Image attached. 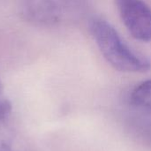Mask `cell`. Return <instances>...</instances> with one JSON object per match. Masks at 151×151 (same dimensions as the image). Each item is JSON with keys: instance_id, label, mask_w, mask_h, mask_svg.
Wrapping results in <instances>:
<instances>
[{"instance_id": "cell-1", "label": "cell", "mask_w": 151, "mask_h": 151, "mask_svg": "<svg viewBox=\"0 0 151 151\" xmlns=\"http://www.w3.org/2000/svg\"><path fill=\"white\" fill-rule=\"evenodd\" d=\"M90 31L102 55L114 69L124 73H145L150 69V61L133 50L107 20L94 18Z\"/></svg>"}, {"instance_id": "cell-4", "label": "cell", "mask_w": 151, "mask_h": 151, "mask_svg": "<svg viewBox=\"0 0 151 151\" xmlns=\"http://www.w3.org/2000/svg\"><path fill=\"white\" fill-rule=\"evenodd\" d=\"M130 103L136 109L151 112V80L140 83L133 89Z\"/></svg>"}, {"instance_id": "cell-2", "label": "cell", "mask_w": 151, "mask_h": 151, "mask_svg": "<svg viewBox=\"0 0 151 151\" xmlns=\"http://www.w3.org/2000/svg\"><path fill=\"white\" fill-rule=\"evenodd\" d=\"M115 4L131 35L141 42H150V6L144 0H115Z\"/></svg>"}, {"instance_id": "cell-6", "label": "cell", "mask_w": 151, "mask_h": 151, "mask_svg": "<svg viewBox=\"0 0 151 151\" xmlns=\"http://www.w3.org/2000/svg\"><path fill=\"white\" fill-rule=\"evenodd\" d=\"M0 151H12L10 145L3 141H0Z\"/></svg>"}, {"instance_id": "cell-3", "label": "cell", "mask_w": 151, "mask_h": 151, "mask_svg": "<svg viewBox=\"0 0 151 151\" xmlns=\"http://www.w3.org/2000/svg\"><path fill=\"white\" fill-rule=\"evenodd\" d=\"M127 132L137 142L151 150V119L134 117L127 123Z\"/></svg>"}, {"instance_id": "cell-5", "label": "cell", "mask_w": 151, "mask_h": 151, "mask_svg": "<svg viewBox=\"0 0 151 151\" xmlns=\"http://www.w3.org/2000/svg\"><path fill=\"white\" fill-rule=\"evenodd\" d=\"M12 113V104L4 94V87L0 79V130L7 124Z\"/></svg>"}]
</instances>
